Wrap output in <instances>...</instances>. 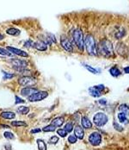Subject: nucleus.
Here are the masks:
<instances>
[{
	"label": "nucleus",
	"instance_id": "nucleus-39",
	"mask_svg": "<svg viewBox=\"0 0 129 150\" xmlns=\"http://www.w3.org/2000/svg\"><path fill=\"white\" fill-rule=\"evenodd\" d=\"M124 72H125L126 74H129V66L128 67H124Z\"/></svg>",
	"mask_w": 129,
	"mask_h": 150
},
{
	"label": "nucleus",
	"instance_id": "nucleus-17",
	"mask_svg": "<svg viewBox=\"0 0 129 150\" xmlns=\"http://www.w3.org/2000/svg\"><path fill=\"white\" fill-rule=\"evenodd\" d=\"M65 122V118L63 117H57L55 118H54L52 122H51V124H53L54 126H55L56 128H59L61 127Z\"/></svg>",
	"mask_w": 129,
	"mask_h": 150
},
{
	"label": "nucleus",
	"instance_id": "nucleus-23",
	"mask_svg": "<svg viewBox=\"0 0 129 150\" xmlns=\"http://www.w3.org/2000/svg\"><path fill=\"white\" fill-rule=\"evenodd\" d=\"M29 108L27 106H21L17 109V112L21 115H27L29 112Z\"/></svg>",
	"mask_w": 129,
	"mask_h": 150
},
{
	"label": "nucleus",
	"instance_id": "nucleus-7",
	"mask_svg": "<svg viewBox=\"0 0 129 150\" xmlns=\"http://www.w3.org/2000/svg\"><path fill=\"white\" fill-rule=\"evenodd\" d=\"M88 140L92 146H98L102 142V135L98 132H92L89 135Z\"/></svg>",
	"mask_w": 129,
	"mask_h": 150
},
{
	"label": "nucleus",
	"instance_id": "nucleus-16",
	"mask_svg": "<svg viewBox=\"0 0 129 150\" xmlns=\"http://www.w3.org/2000/svg\"><path fill=\"white\" fill-rule=\"evenodd\" d=\"M81 125H82V128L83 129H90V128H92V125H93V123L90 122V120L87 117H83L82 118H81Z\"/></svg>",
	"mask_w": 129,
	"mask_h": 150
},
{
	"label": "nucleus",
	"instance_id": "nucleus-8",
	"mask_svg": "<svg viewBox=\"0 0 129 150\" xmlns=\"http://www.w3.org/2000/svg\"><path fill=\"white\" fill-rule=\"evenodd\" d=\"M60 45L66 51L69 53L73 51V45H72V42L65 35H61L60 37Z\"/></svg>",
	"mask_w": 129,
	"mask_h": 150
},
{
	"label": "nucleus",
	"instance_id": "nucleus-4",
	"mask_svg": "<svg viewBox=\"0 0 129 150\" xmlns=\"http://www.w3.org/2000/svg\"><path fill=\"white\" fill-rule=\"evenodd\" d=\"M108 121H109V117L102 112L97 113L93 117V123L97 127L104 126L108 122Z\"/></svg>",
	"mask_w": 129,
	"mask_h": 150
},
{
	"label": "nucleus",
	"instance_id": "nucleus-29",
	"mask_svg": "<svg viewBox=\"0 0 129 150\" xmlns=\"http://www.w3.org/2000/svg\"><path fill=\"white\" fill-rule=\"evenodd\" d=\"M84 66H85V67L86 69L89 71V72H90V73H92V74H97V73H98V71L96 69V68H94V67H92L91 66H90V65H87V64H84Z\"/></svg>",
	"mask_w": 129,
	"mask_h": 150
},
{
	"label": "nucleus",
	"instance_id": "nucleus-31",
	"mask_svg": "<svg viewBox=\"0 0 129 150\" xmlns=\"http://www.w3.org/2000/svg\"><path fill=\"white\" fill-rule=\"evenodd\" d=\"M3 74H4V79H12L13 77H15L14 74H10L7 73L5 71H2Z\"/></svg>",
	"mask_w": 129,
	"mask_h": 150
},
{
	"label": "nucleus",
	"instance_id": "nucleus-20",
	"mask_svg": "<svg viewBox=\"0 0 129 150\" xmlns=\"http://www.w3.org/2000/svg\"><path fill=\"white\" fill-rule=\"evenodd\" d=\"M21 33L20 30L16 29V28H10V29H7L6 30V34L9 35H11V36H16V35H19Z\"/></svg>",
	"mask_w": 129,
	"mask_h": 150
},
{
	"label": "nucleus",
	"instance_id": "nucleus-32",
	"mask_svg": "<svg viewBox=\"0 0 129 150\" xmlns=\"http://www.w3.org/2000/svg\"><path fill=\"white\" fill-rule=\"evenodd\" d=\"M77 141H78V138L75 136V135H70L68 136V142H69V143L74 144V143L77 142Z\"/></svg>",
	"mask_w": 129,
	"mask_h": 150
},
{
	"label": "nucleus",
	"instance_id": "nucleus-11",
	"mask_svg": "<svg viewBox=\"0 0 129 150\" xmlns=\"http://www.w3.org/2000/svg\"><path fill=\"white\" fill-rule=\"evenodd\" d=\"M37 91H38V90L36 88L33 87V86H26V87H24V88H23L21 90V95L23 96V97L29 98L32 94H34V93H35Z\"/></svg>",
	"mask_w": 129,
	"mask_h": 150
},
{
	"label": "nucleus",
	"instance_id": "nucleus-6",
	"mask_svg": "<svg viewBox=\"0 0 129 150\" xmlns=\"http://www.w3.org/2000/svg\"><path fill=\"white\" fill-rule=\"evenodd\" d=\"M36 83V79L32 76H22L18 79V84L21 86H32Z\"/></svg>",
	"mask_w": 129,
	"mask_h": 150
},
{
	"label": "nucleus",
	"instance_id": "nucleus-28",
	"mask_svg": "<svg viewBox=\"0 0 129 150\" xmlns=\"http://www.w3.org/2000/svg\"><path fill=\"white\" fill-rule=\"evenodd\" d=\"M4 136L7 140H14L15 139V135L11 131H4Z\"/></svg>",
	"mask_w": 129,
	"mask_h": 150
},
{
	"label": "nucleus",
	"instance_id": "nucleus-5",
	"mask_svg": "<svg viewBox=\"0 0 129 150\" xmlns=\"http://www.w3.org/2000/svg\"><path fill=\"white\" fill-rule=\"evenodd\" d=\"M48 97V92L47 91H38L37 92L32 94L28 98L29 102H39Z\"/></svg>",
	"mask_w": 129,
	"mask_h": 150
},
{
	"label": "nucleus",
	"instance_id": "nucleus-35",
	"mask_svg": "<svg viewBox=\"0 0 129 150\" xmlns=\"http://www.w3.org/2000/svg\"><path fill=\"white\" fill-rule=\"evenodd\" d=\"M34 43H35L34 41H32V40H28V41H26V42H24L23 46H24L25 47L30 48V47H34Z\"/></svg>",
	"mask_w": 129,
	"mask_h": 150
},
{
	"label": "nucleus",
	"instance_id": "nucleus-9",
	"mask_svg": "<svg viewBox=\"0 0 129 150\" xmlns=\"http://www.w3.org/2000/svg\"><path fill=\"white\" fill-rule=\"evenodd\" d=\"M11 64L13 66V67L17 69L18 71L24 69L28 67V62L25 60H17V59H12L11 60Z\"/></svg>",
	"mask_w": 129,
	"mask_h": 150
},
{
	"label": "nucleus",
	"instance_id": "nucleus-27",
	"mask_svg": "<svg viewBox=\"0 0 129 150\" xmlns=\"http://www.w3.org/2000/svg\"><path fill=\"white\" fill-rule=\"evenodd\" d=\"M64 129L67 132V133H71L72 130L74 129V124L71 122H67L65 126H64Z\"/></svg>",
	"mask_w": 129,
	"mask_h": 150
},
{
	"label": "nucleus",
	"instance_id": "nucleus-25",
	"mask_svg": "<svg viewBox=\"0 0 129 150\" xmlns=\"http://www.w3.org/2000/svg\"><path fill=\"white\" fill-rule=\"evenodd\" d=\"M0 55L6 56V57H11V56H12V54H11L7 48L0 47Z\"/></svg>",
	"mask_w": 129,
	"mask_h": 150
},
{
	"label": "nucleus",
	"instance_id": "nucleus-19",
	"mask_svg": "<svg viewBox=\"0 0 129 150\" xmlns=\"http://www.w3.org/2000/svg\"><path fill=\"white\" fill-rule=\"evenodd\" d=\"M118 110H119V112L123 113V114H125L127 116L129 115V107L128 105H127L126 104H122V105H119Z\"/></svg>",
	"mask_w": 129,
	"mask_h": 150
},
{
	"label": "nucleus",
	"instance_id": "nucleus-18",
	"mask_svg": "<svg viewBox=\"0 0 129 150\" xmlns=\"http://www.w3.org/2000/svg\"><path fill=\"white\" fill-rule=\"evenodd\" d=\"M117 118H118V121L121 123H123V124H128L129 123V120L128 117H127V115H125L123 113L119 112L118 115H117Z\"/></svg>",
	"mask_w": 129,
	"mask_h": 150
},
{
	"label": "nucleus",
	"instance_id": "nucleus-3",
	"mask_svg": "<svg viewBox=\"0 0 129 150\" xmlns=\"http://www.w3.org/2000/svg\"><path fill=\"white\" fill-rule=\"evenodd\" d=\"M72 39L75 43V45L78 47V49L83 50L85 47V39H84V34L81 29H76L73 31L72 34Z\"/></svg>",
	"mask_w": 129,
	"mask_h": 150
},
{
	"label": "nucleus",
	"instance_id": "nucleus-36",
	"mask_svg": "<svg viewBox=\"0 0 129 150\" xmlns=\"http://www.w3.org/2000/svg\"><path fill=\"white\" fill-rule=\"evenodd\" d=\"M113 126H114L115 130H117V131H123V127H121V126L119 123H117L116 122H113Z\"/></svg>",
	"mask_w": 129,
	"mask_h": 150
},
{
	"label": "nucleus",
	"instance_id": "nucleus-26",
	"mask_svg": "<svg viewBox=\"0 0 129 150\" xmlns=\"http://www.w3.org/2000/svg\"><path fill=\"white\" fill-rule=\"evenodd\" d=\"M11 126L13 127H23V126H27V123L23 121H13L11 122Z\"/></svg>",
	"mask_w": 129,
	"mask_h": 150
},
{
	"label": "nucleus",
	"instance_id": "nucleus-1",
	"mask_svg": "<svg viewBox=\"0 0 129 150\" xmlns=\"http://www.w3.org/2000/svg\"><path fill=\"white\" fill-rule=\"evenodd\" d=\"M97 51L104 57H111L114 55L113 43L109 40H102L98 43Z\"/></svg>",
	"mask_w": 129,
	"mask_h": 150
},
{
	"label": "nucleus",
	"instance_id": "nucleus-10",
	"mask_svg": "<svg viewBox=\"0 0 129 150\" xmlns=\"http://www.w3.org/2000/svg\"><path fill=\"white\" fill-rule=\"evenodd\" d=\"M7 49L12 54H16V55H18V56H21V57H29V54L27 52L23 51V50H21L19 48H16L14 47H11V46H8L7 47Z\"/></svg>",
	"mask_w": 129,
	"mask_h": 150
},
{
	"label": "nucleus",
	"instance_id": "nucleus-30",
	"mask_svg": "<svg viewBox=\"0 0 129 150\" xmlns=\"http://www.w3.org/2000/svg\"><path fill=\"white\" fill-rule=\"evenodd\" d=\"M57 134L59 137H62V138H65L66 135H67V132L64 129H59L57 130Z\"/></svg>",
	"mask_w": 129,
	"mask_h": 150
},
{
	"label": "nucleus",
	"instance_id": "nucleus-13",
	"mask_svg": "<svg viewBox=\"0 0 129 150\" xmlns=\"http://www.w3.org/2000/svg\"><path fill=\"white\" fill-rule=\"evenodd\" d=\"M0 117L5 120H11L16 117V113L12 111H3L0 113Z\"/></svg>",
	"mask_w": 129,
	"mask_h": 150
},
{
	"label": "nucleus",
	"instance_id": "nucleus-14",
	"mask_svg": "<svg viewBox=\"0 0 129 150\" xmlns=\"http://www.w3.org/2000/svg\"><path fill=\"white\" fill-rule=\"evenodd\" d=\"M33 47L39 51H46L47 49V45L43 41H37L34 43Z\"/></svg>",
	"mask_w": 129,
	"mask_h": 150
},
{
	"label": "nucleus",
	"instance_id": "nucleus-40",
	"mask_svg": "<svg viewBox=\"0 0 129 150\" xmlns=\"http://www.w3.org/2000/svg\"><path fill=\"white\" fill-rule=\"evenodd\" d=\"M4 38V36L2 34H0V41H1V40H3Z\"/></svg>",
	"mask_w": 129,
	"mask_h": 150
},
{
	"label": "nucleus",
	"instance_id": "nucleus-24",
	"mask_svg": "<svg viewBox=\"0 0 129 150\" xmlns=\"http://www.w3.org/2000/svg\"><path fill=\"white\" fill-rule=\"evenodd\" d=\"M56 127L55 126H54L53 124H48V125H47V126H45L44 128L42 129V131L43 132H54V131H55L56 130Z\"/></svg>",
	"mask_w": 129,
	"mask_h": 150
},
{
	"label": "nucleus",
	"instance_id": "nucleus-22",
	"mask_svg": "<svg viewBox=\"0 0 129 150\" xmlns=\"http://www.w3.org/2000/svg\"><path fill=\"white\" fill-rule=\"evenodd\" d=\"M36 143H37V147H38V150H47V144L46 142L42 140V139H37L36 141Z\"/></svg>",
	"mask_w": 129,
	"mask_h": 150
},
{
	"label": "nucleus",
	"instance_id": "nucleus-33",
	"mask_svg": "<svg viewBox=\"0 0 129 150\" xmlns=\"http://www.w3.org/2000/svg\"><path fill=\"white\" fill-rule=\"evenodd\" d=\"M59 140V138L58 136H56V135H53V136L49 139V143L55 145L56 143H58Z\"/></svg>",
	"mask_w": 129,
	"mask_h": 150
},
{
	"label": "nucleus",
	"instance_id": "nucleus-15",
	"mask_svg": "<svg viewBox=\"0 0 129 150\" xmlns=\"http://www.w3.org/2000/svg\"><path fill=\"white\" fill-rule=\"evenodd\" d=\"M89 93L93 98H99V97L102 96V91L98 89V87L97 86L89 88Z\"/></svg>",
	"mask_w": 129,
	"mask_h": 150
},
{
	"label": "nucleus",
	"instance_id": "nucleus-12",
	"mask_svg": "<svg viewBox=\"0 0 129 150\" xmlns=\"http://www.w3.org/2000/svg\"><path fill=\"white\" fill-rule=\"evenodd\" d=\"M74 135H75V136H76L78 139H79V140L84 139V137H85V130H84V129L82 128V126L77 125V126L74 128Z\"/></svg>",
	"mask_w": 129,
	"mask_h": 150
},
{
	"label": "nucleus",
	"instance_id": "nucleus-38",
	"mask_svg": "<svg viewBox=\"0 0 129 150\" xmlns=\"http://www.w3.org/2000/svg\"><path fill=\"white\" fill-rule=\"evenodd\" d=\"M98 103H99V105H107V101H106L105 99H100V100L98 101Z\"/></svg>",
	"mask_w": 129,
	"mask_h": 150
},
{
	"label": "nucleus",
	"instance_id": "nucleus-34",
	"mask_svg": "<svg viewBox=\"0 0 129 150\" xmlns=\"http://www.w3.org/2000/svg\"><path fill=\"white\" fill-rule=\"evenodd\" d=\"M25 100L21 98L19 96H15V104L16 105H19V104H24Z\"/></svg>",
	"mask_w": 129,
	"mask_h": 150
},
{
	"label": "nucleus",
	"instance_id": "nucleus-21",
	"mask_svg": "<svg viewBox=\"0 0 129 150\" xmlns=\"http://www.w3.org/2000/svg\"><path fill=\"white\" fill-rule=\"evenodd\" d=\"M109 74L112 75L113 77H119L121 75V70L117 67H112L110 69H109Z\"/></svg>",
	"mask_w": 129,
	"mask_h": 150
},
{
	"label": "nucleus",
	"instance_id": "nucleus-2",
	"mask_svg": "<svg viewBox=\"0 0 129 150\" xmlns=\"http://www.w3.org/2000/svg\"><path fill=\"white\" fill-rule=\"evenodd\" d=\"M85 47L87 53L91 56H96L98 54L97 47L96 44V41L91 35H87L85 39Z\"/></svg>",
	"mask_w": 129,
	"mask_h": 150
},
{
	"label": "nucleus",
	"instance_id": "nucleus-37",
	"mask_svg": "<svg viewBox=\"0 0 129 150\" xmlns=\"http://www.w3.org/2000/svg\"><path fill=\"white\" fill-rule=\"evenodd\" d=\"M42 131V129H39V128H37V129H32L30 132L32 133V134H35V133H40Z\"/></svg>",
	"mask_w": 129,
	"mask_h": 150
}]
</instances>
